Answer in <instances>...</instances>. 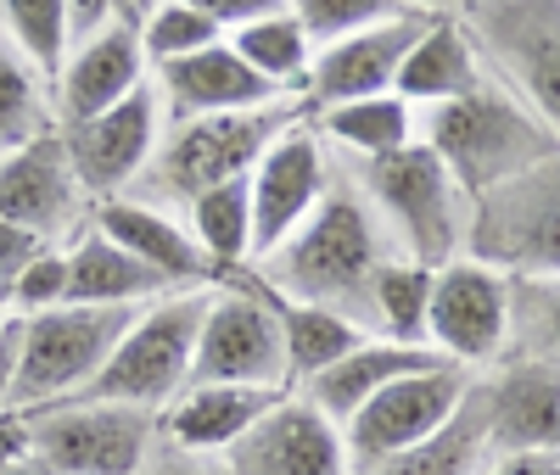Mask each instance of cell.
<instances>
[{
	"label": "cell",
	"mask_w": 560,
	"mask_h": 475,
	"mask_svg": "<svg viewBox=\"0 0 560 475\" xmlns=\"http://www.w3.org/2000/svg\"><path fill=\"white\" fill-rule=\"evenodd\" d=\"M398 258L387 241L382 218L370 213L359 197V185L337 163V185L325 190V202L280 241L253 274L264 280V292L280 302H314V308H337L353 324H364V297L370 280ZM370 336V330H364Z\"/></svg>",
	"instance_id": "1"
},
{
	"label": "cell",
	"mask_w": 560,
	"mask_h": 475,
	"mask_svg": "<svg viewBox=\"0 0 560 475\" xmlns=\"http://www.w3.org/2000/svg\"><path fill=\"white\" fill-rule=\"evenodd\" d=\"M420 140L443 157V168L459 179L471 202L560 152V134L499 73H488V84L459 95V102L420 112Z\"/></svg>",
	"instance_id": "2"
},
{
	"label": "cell",
	"mask_w": 560,
	"mask_h": 475,
	"mask_svg": "<svg viewBox=\"0 0 560 475\" xmlns=\"http://www.w3.org/2000/svg\"><path fill=\"white\" fill-rule=\"evenodd\" d=\"M342 174L359 185L370 213L382 218L398 258L427 263V269L465 258V241H471V197L459 190V179L443 168V157L427 140H415V146L376 157V163H342Z\"/></svg>",
	"instance_id": "3"
},
{
	"label": "cell",
	"mask_w": 560,
	"mask_h": 475,
	"mask_svg": "<svg viewBox=\"0 0 560 475\" xmlns=\"http://www.w3.org/2000/svg\"><path fill=\"white\" fill-rule=\"evenodd\" d=\"M298 118H308V112H303L298 95H287V102H269V107H253V112L168 123L147 174L135 179L129 197L152 202V207H168V213H185L202 190H213L224 179H247L258 168V157L275 146V134L292 129Z\"/></svg>",
	"instance_id": "4"
},
{
	"label": "cell",
	"mask_w": 560,
	"mask_h": 475,
	"mask_svg": "<svg viewBox=\"0 0 560 475\" xmlns=\"http://www.w3.org/2000/svg\"><path fill=\"white\" fill-rule=\"evenodd\" d=\"M140 308H84V302H62L18 319V392L12 408L18 414H39L51 403L84 397L96 387V375L107 369L118 336L129 330Z\"/></svg>",
	"instance_id": "5"
},
{
	"label": "cell",
	"mask_w": 560,
	"mask_h": 475,
	"mask_svg": "<svg viewBox=\"0 0 560 475\" xmlns=\"http://www.w3.org/2000/svg\"><path fill=\"white\" fill-rule=\"evenodd\" d=\"M208 292H168V297L140 308L84 397L135 403V408L163 414L185 387H191V358H197V330H202Z\"/></svg>",
	"instance_id": "6"
},
{
	"label": "cell",
	"mask_w": 560,
	"mask_h": 475,
	"mask_svg": "<svg viewBox=\"0 0 560 475\" xmlns=\"http://www.w3.org/2000/svg\"><path fill=\"white\" fill-rule=\"evenodd\" d=\"M465 258H477L510 280L560 274V152L471 202Z\"/></svg>",
	"instance_id": "7"
},
{
	"label": "cell",
	"mask_w": 560,
	"mask_h": 475,
	"mask_svg": "<svg viewBox=\"0 0 560 475\" xmlns=\"http://www.w3.org/2000/svg\"><path fill=\"white\" fill-rule=\"evenodd\" d=\"M158 448V414L107 397H68L28 414V453L45 475H140Z\"/></svg>",
	"instance_id": "8"
},
{
	"label": "cell",
	"mask_w": 560,
	"mask_h": 475,
	"mask_svg": "<svg viewBox=\"0 0 560 475\" xmlns=\"http://www.w3.org/2000/svg\"><path fill=\"white\" fill-rule=\"evenodd\" d=\"M191 380L202 387H264L287 392V347H280V313L264 280L247 269L208 292Z\"/></svg>",
	"instance_id": "9"
},
{
	"label": "cell",
	"mask_w": 560,
	"mask_h": 475,
	"mask_svg": "<svg viewBox=\"0 0 560 475\" xmlns=\"http://www.w3.org/2000/svg\"><path fill=\"white\" fill-rule=\"evenodd\" d=\"M459 17L488 68L560 134V0H471Z\"/></svg>",
	"instance_id": "10"
},
{
	"label": "cell",
	"mask_w": 560,
	"mask_h": 475,
	"mask_svg": "<svg viewBox=\"0 0 560 475\" xmlns=\"http://www.w3.org/2000/svg\"><path fill=\"white\" fill-rule=\"evenodd\" d=\"M477 375L459 369V364H432V369H415L404 375L398 387H387L376 403H364L348 425H342V442H348V470L364 475L420 442H432L443 425L465 408Z\"/></svg>",
	"instance_id": "11"
},
{
	"label": "cell",
	"mask_w": 560,
	"mask_h": 475,
	"mask_svg": "<svg viewBox=\"0 0 560 475\" xmlns=\"http://www.w3.org/2000/svg\"><path fill=\"white\" fill-rule=\"evenodd\" d=\"M427 347L459 369H493L510 353V274L454 258L432 274V313H427Z\"/></svg>",
	"instance_id": "12"
},
{
	"label": "cell",
	"mask_w": 560,
	"mask_h": 475,
	"mask_svg": "<svg viewBox=\"0 0 560 475\" xmlns=\"http://www.w3.org/2000/svg\"><path fill=\"white\" fill-rule=\"evenodd\" d=\"M163 129H168V118H163V102H158L152 79L140 84L135 95H124L118 107H107L96 118H79V123H62L68 163H73L79 185L90 190V202L129 197L135 179L147 174Z\"/></svg>",
	"instance_id": "13"
},
{
	"label": "cell",
	"mask_w": 560,
	"mask_h": 475,
	"mask_svg": "<svg viewBox=\"0 0 560 475\" xmlns=\"http://www.w3.org/2000/svg\"><path fill=\"white\" fill-rule=\"evenodd\" d=\"M247 185H253V269H258L325 202V190L337 185V157L314 134V123L298 118L292 129L275 134V146L258 157Z\"/></svg>",
	"instance_id": "14"
},
{
	"label": "cell",
	"mask_w": 560,
	"mask_h": 475,
	"mask_svg": "<svg viewBox=\"0 0 560 475\" xmlns=\"http://www.w3.org/2000/svg\"><path fill=\"white\" fill-rule=\"evenodd\" d=\"M0 218L28 229L39 247H68L73 235L96 218V202L79 185L62 129L39 134L34 146L0 157Z\"/></svg>",
	"instance_id": "15"
},
{
	"label": "cell",
	"mask_w": 560,
	"mask_h": 475,
	"mask_svg": "<svg viewBox=\"0 0 560 475\" xmlns=\"http://www.w3.org/2000/svg\"><path fill=\"white\" fill-rule=\"evenodd\" d=\"M432 17L427 12H393L382 23H364L331 45L314 51V68L303 79V112H325V107H342V102H364V95H393L398 73L415 51L420 28Z\"/></svg>",
	"instance_id": "16"
},
{
	"label": "cell",
	"mask_w": 560,
	"mask_h": 475,
	"mask_svg": "<svg viewBox=\"0 0 560 475\" xmlns=\"http://www.w3.org/2000/svg\"><path fill=\"white\" fill-rule=\"evenodd\" d=\"M488 459H560V369L499 364L482 380Z\"/></svg>",
	"instance_id": "17"
},
{
	"label": "cell",
	"mask_w": 560,
	"mask_h": 475,
	"mask_svg": "<svg viewBox=\"0 0 560 475\" xmlns=\"http://www.w3.org/2000/svg\"><path fill=\"white\" fill-rule=\"evenodd\" d=\"M236 475H353L342 425H331L308 397L287 392L253 431L224 453Z\"/></svg>",
	"instance_id": "18"
},
{
	"label": "cell",
	"mask_w": 560,
	"mask_h": 475,
	"mask_svg": "<svg viewBox=\"0 0 560 475\" xmlns=\"http://www.w3.org/2000/svg\"><path fill=\"white\" fill-rule=\"evenodd\" d=\"M147 79H152V62H147V51H140L135 23L113 17L107 28H96V34H84V39L68 45V57H62L57 79H51L57 118L62 123L96 118V112L118 107L124 95H135Z\"/></svg>",
	"instance_id": "19"
},
{
	"label": "cell",
	"mask_w": 560,
	"mask_h": 475,
	"mask_svg": "<svg viewBox=\"0 0 560 475\" xmlns=\"http://www.w3.org/2000/svg\"><path fill=\"white\" fill-rule=\"evenodd\" d=\"M96 224L135 263H147L168 292H208V285H224L213 258L197 247L191 224L168 207H152L140 197H113V202H96Z\"/></svg>",
	"instance_id": "20"
},
{
	"label": "cell",
	"mask_w": 560,
	"mask_h": 475,
	"mask_svg": "<svg viewBox=\"0 0 560 475\" xmlns=\"http://www.w3.org/2000/svg\"><path fill=\"white\" fill-rule=\"evenodd\" d=\"M152 84H158V102H163L168 123L219 118V112H253V107H269V102H287V95H275L236 57V45H230V39L202 45V51H191V57L152 68Z\"/></svg>",
	"instance_id": "21"
},
{
	"label": "cell",
	"mask_w": 560,
	"mask_h": 475,
	"mask_svg": "<svg viewBox=\"0 0 560 475\" xmlns=\"http://www.w3.org/2000/svg\"><path fill=\"white\" fill-rule=\"evenodd\" d=\"M488 73L493 68L482 57L471 23H465V17H432L427 28H420V39H415V51H409L393 95H404L415 112H427V107H448V102H459V95L482 90Z\"/></svg>",
	"instance_id": "22"
},
{
	"label": "cell",
	"mask_w": 560,
	"mask_h": 475,
	"mask_svg": "<svg viewBox=\"0 0 560 475\" xmlns=\"http://www.w3.org/2000/svg\"><path fill=\"white\" fill-rule=\"evenodd\" d=\"M287 397V392H264V387H202L191 380L163 414H158V437L191 453H230L253 425Z\"/></svg>",
	"instance_id": "23"
},
{
	"label": "cell",
	"mask_w": 560,
	"mask_h": 475,
	"mask_svg": "<svg viewBox=\"0 0 560 475\" xmlns=\"http://www.w3.org/2000/svg\"><path fill=\"white\" fill-rule=\"evenodd\" d=\"M432 364H448V358H438L432 347H398V342H382V336H364L348 358H337L325 375H314L308 387H298V397H308L331 425H348L364 403H376L404 375L432 369Z\"/></svg>",
	"instance_id": "24"
},
{
	"label": "cell",
	"mask_w": 560,
	"mask_h": 475,
	"mask_svg": "<svg viewBox=\"0 0 560 475\" xmlns=\"http://www.w3.org/2000/svg\"><path fill=\"white\" fill-rule=\"evenodd\" d=\"M62 252H68V302H84V308H147V302L168 297V285L147 263H135L96 218H90Z\"/></svg>",
	"instance_id": "25"
},
{
	"label": "cell",
	"mask_w": 560,
	"mask_h": 475,
	"mask_svg": "<svg viewBox=\"0 0 560 475\" xmlns=\"http://www.w3.org/2000/svg\"><path fill=\"white\" fill-rule=\"evenodd\" d=\"M308 123L331 146L337 163H376V157H393L420 140V112L404 95H364V102L308 112Z\"/></svg>",
	"instance_id": "26"
},
{
	"label": "cell",
	"mask_w": 560,
	"mask_h": 475,
	"mask_svg": "<svg viewBox=\"0 0 560 475\" xmlns=\"http://www.w3.org/2000/svg\"><path fill=\"white\" fill-rule=\"evenodd\" d=\"M280 347H287V392L308 387L314 375H325L337 358H348L364 342V324H353L337 308H314V302H280Z\"/></svg>",
	"instance_id": "27"
},
{
	"label": "cell",
	"mask_w": 560,
	"mask_h": 475,
	"mask_svg": "<svg viewBox=\"0 0 560 475\" xmlns=\"http://www.w3.org/2000/svg\"><path fill=\"white\" fill-rule=\"evenodd\" d=\"M51 129H62L51 73L34 68L18 45L0 34V157L34 146V140L51 134Z\"/></svg>",
	"instance_id": "28"
},
{
	"label": "cell",
	"mask_w": 560,
	"mask_h": 475,
	"mask_svg": "<svg viewBox=\"0 0 560 475\" xmlns=\"http://www.w3.org/2000/svg\"><path fill=\"white\" fill-rule=\"evenodd\" d=\"M179 218L191 224L197 247L213 258V269L224 280H236V274L253 269V185L247 179H224V185L202 190Z\"/></svg>",
	"instance_id": "29"
},
{
	"label": "cell",
	"mask_w": 560,
	"mask_h": 475,
	"mask_svg": "<svg viewBox=\"0 0 560 475\" xmlns=\"http://www.w3.org/2000/svg\"><path fill=\"white\" fill-rule=\"evenodd\" d=\"M432 274L438 269H427V263L393 258L376 280H370V297H364V330H370V336L398 342V347H427Z\"/></svg>",
	"instance_id": "30"
},
{
	"label": "cell",
	"mask_w": 560,
	"mask_h": 475,
	"mask_svg": "<svg viewBox=\"0 0 560 475\" xmlns=\"http://www.w3.org/2000/svg\"><path fill=\"white\" fill-rule=\"evenodd\" d=\"M230 45H236V57L275 90V95H303V79H308V68H314V39H308V28L280 7V12H269V17H253V23H242L236 34H224Z\"/></svg>",
	"instance_id": "31"
},
{
	"label": "cell",
	"mask_w": 560,
	"mask_h": 475,
	"mask_svg": "<svg viewBox=\"0 0 560 475\" xmlns=\"http://www.w3.org/2000/svg\"><path fill=\"white\" fill-rule=\"evenodd\" d=\"M482 464H488V442H482V375H477L465 408L432 442H420V448H409V453H398L376 470H364V475H477Z\"/></svg>",
	"instance_id": "32"
},
{
	"label": "cell",
	"mask_w": 560,
	"mask_h": 475,
	"mask_svg": "<svg viewBox=\"0 0 560 475\" xmlns=\"http://www.w3.org/2000/svg\"><path fill=\"white\" fill-rule=\"evenodd\" d=\"M504 364L560 369V274L510 280V353Z\"/></svg>",
	"instance_id": "33"
},
{
	"label": "cell",
	"mask_w": 560,
	"mask_h": 475,
	"mask_svg": "<svg viewBox=\"0 0 560 475\" xmlns=\"http://www.w3.org/2000/svg\"><path fill=\"white\" fill-rule=\"evenodd\" d=\"M0 34L18 51L57 79L68 45H73V23H68V0H0Z\"/></svg>",
	"instance_id": "34"
},
{
	"label": "cell",
	"mask_w": 560,
	"mask_h": 475,
	"mask_svg": "<svg viewBox=\"0 0 560 475\" xmlns=\"http://www.w3.org/2000/svg\"><path fill=\"white\" fill-rule=\"evenodd\" d=\"M135 34H140V51H147L152 68L179 62V57L202 51V45H219L224 39V28L213 17H202L197 7H185V0H158V7L135 23Z\"/></svg>",
	"instance_id": "35"
},
{
	"label": "cell",
	"mask_w": 560,
	"mask_h": 475,
	"mask_svg": "<svg viewBox=\"0 0 560 475\" xmlns=\"http://www.w3.org/2000/svg\"><path fill=\"white\" fill-rule=\"evenodd\" d=\"M287 12L308 28L314 51H319V45H331L364 23H382L393 12H409V7H398V0H287Z\"/></svg>",
	"instance_id": "36"
},
{
	"label": "cell",
	"mask_w": 560,
	"mask_h": 475,
	"mask_svg": "<svg viewBox=\"0 0 560 475\" xmlns=\"http://www.w3.org/2000/svg\"><path fill=\"white\" fill-rule=\"evenodd\" d=\"M68 302V252L62 247H45L18 280H12V313H45V308H62Z\"/></svg>",
	"instance_id": "37"
},
{
	"label": "cell",
	"mask_w": 560,
	"mask_h": 475,
	"mask_svg": "<svg viewBox=\"0 0 560 475\" xmlns=\"http://www.w3.org/2000/svg\"><path fill=\"white\" fill-rule=\"evenodd\" d=\"M140 475H236V470L224 464V453H191V448H174V442L158 437V448H152Z\"/></svg>",
	"instance_id": "38"
},
{
	"label": "cell",
	"mask_w": 560,
	"mask_h": 475,
	"mask_svg": "<svg viewBox=\"0 0 560 475\" xmlns=\"http://www.w3.org/2000/svg\"><path fill=\"white\" fill-rule=\"evenodd\" d=\"M185 7H197L202 17H213L224 34H236L242 23H253V17H269V12H280L287 0H185Z\"/></svg>",
	"instance_id": "39"
},
{
	"label": "cell",
	"mask_w": 560,
	"mask_h": 475,
	"mask_svg": "<svg viewBox=\"0 0 560 475\" xmlns=\"http://www.w3.org/2000/svg\"><path fill=\"white\" fill-rule=\"evenodd\" d=\"M39 252H45V247L34 241L28 229H18V224L0 218V274H12V280H18V274H23V269H28Z\"/></svg>",
	"instance_id": "40"
},
{
	"label": "cell",
	"mask_w": 560,
	"mask_h": 475,
	"mask_svg": "<svg viewBox=\"0 0 560 475\" xmlns=\"http://www.w3.org/2000/svg\"><path fill=\"white\" fill-rule=\"evenodd\" d=\"M18 392V313L0 319V408H12Z\"/></svg>",
	"instance_id": "41"
},
{
	"label": "cell",
	"mask_w": 560,
	"mask_h": 475,
	"mask_svg": "<svg viewBox=\"0 0 560 475\" xmlns=\"http://www.w3.org/2000/svg\"><path fill=\"white\" fill-rule=\"evenodd\" d=\"M23 453H28V414L0 408V464H12Z\"/></svg>",
	"instance_id": "42"
},
{
	"label": "cell",
	"mask_w": 560,
	"mask_h": 475,
	"mask_svg": "<svg viewBox=\"0 0 560 475\" xmlns=\"http://www.w3.org/2000/svg\"><path fill=\"white\" fill-rule=\"evenodd\" d=\"M477 475H560V459H488Z\"/></svg>",
	"instance_id": "43"
},
{
	"label": "cell",
	"mask_w": 560,
	"mask_h": 475,
	"mask_svg": "<svg viewBox=\"0 0 560 475\" xmlns=\"http://www.w3.org/2000/svg\"><path fill=\"white\" fill-rule=\"evenodd\" d=\"M398 7H409V12H427V17H459L471 0H398Z\"/></svg>",
	"instance_id": "44"
},
{
	"label": "cell",
	"mask_w": 560,
	"mask_h": 475,
	"mask_svg": "<svg viewBox=\"0 0 560 475\" xmlns=\"http://www.w3.org/2000/svg\"><path fill=\"white\" fill-rule=\"evenodd\" d=\"M0 475H45V464H39L34 453H23V459H12V464H0Z\"/></svg>",
	"instance_id": "45"
},
{
	"label": "cell",
	"mask_w": 560,
	"mask_h": 475,
	"mask_svg": "<svg viewBox=\"0 0 560 475\" xmlns=\"http://www.w3.org/2000/svg\"><path fill=\"white\" fill-rule=\"evenodd\" d=\"M12 313V274H0V319Z\"/></svg>",
	"instance_id": "46"
},
{
	"label": "cell",
	"mask_w": 560,
	"mask_h": 475,
	"mask_svg": "<svg viewBox=\"0 0 560 475\" xmlns=\"http://www.w3.org/2000/svg\"><path fill=\"white\" fill-rule=\"evenodd\" d=\"M107 7H113V12L124 17V23H135V0H107Z\"/></svg>",
	"instance_id": "47"
},
{
	"label": "cell",
	"mask_w": 560,
	"mask_h": 475,
	"mask_svg": "<svg viewBox=\"0 0 560 475\" xmlns=\"http://www.w3.org/2000/svg\"><path fill=\"white\" fill-rule=\"evenodd\" d=\"M152 7H158V0H135V23H140V17H147Z\"/></svg>",
	"instance_id": "48"
},
{
	"label": "cell",
	"mask_w": 560,
	"mask_h": 475,
	"mask_svg": "<svg viewBox=\"0 0 560 475\" xmlns=\"http://www.w3.org/2000/svg\"><path fill=\"white\" fill-rule=\"evenodd\" d=\"M7 319H12V313H7Z\"/></svg>",
	"instance_id": "49"
}]
</instances>
